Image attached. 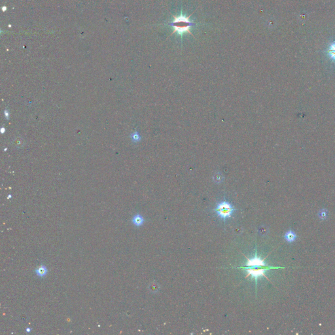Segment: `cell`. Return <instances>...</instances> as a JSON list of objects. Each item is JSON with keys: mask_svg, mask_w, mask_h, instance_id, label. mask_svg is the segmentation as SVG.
Listing matches in <instances>:
<instances>
[{"mask_svg": "<svg viewBox=\"0 0 335 335\" xmlns=\"http://www.w3.org/2000/svg\"><path fill=\"white\" fill-rule=\"evenodd\" d=\"M192 15V14H191V15H189V16H186L181 14V15L178 16H173L174 17V20H173L172 22L169 24V25L172 26L173 28V29H174V31H173L170 36H172V34H174L175 32L178 33L179 35H182L183 34L187 32L189 34L193 36L192 34L191 33V31L190 30V27H192L194 25V23L192 22V21L190 20V18Z\"/></svg>", "mask_w": 335, "mask_h": 335, "instance_id": "cell-1", "label": "cell"}, {"mask_svg": "<svg viewBox=\"0 0 335 335\" xmlns=\"http://www.w3.org/2000/svg\"><path fill=\"white\" fill-rule=\"evenodd\" d=\"M236 210V209L227 200H223L219 203L217 207L213 210V211L217 213L218 216H219L224 221L226 220L227 218L231 217L232 213Z\"/></svg>", "mask_w": 335, "mask_h": 335, "instance_id": "cell-2", "label": "cell"}, {"mask_svg": "<svg viewBox=\"0 0 335 335\" xmlns=\"http://www.w3.org/2000/svg\"><path fill=\"white\" fill-rule=\"evenodd\" d=\"M240 269H245L247 271V274L246 278H248L249 276H251L252 278H254V279L255 280V282H256V284H257V279H258V278L260 277V276H263L264 278H266V279H268L267 276L265 275V272L269 269H277L276 267H273V266H264L263 268H259V267H248V266H245V267H239Z\"/></svg>", "mask_w": 335, "mask_h": 335, "instance_id": "cell-3", "label": "cell"}, {"mask_svg": "<svg viewBox=\"0 0 335 335\" xmlns=\"http://www.w3.org/2000/svg\"><path fill=\"white\" fill-rule=\"evenodd\" d=\"M248 259V262L246 263L245 266L248 267H261V266H268L267 264L264 263V259H261L260 257H257V252L255 253V256L252 259H249L246 257Z\"/></svg>", "mask_w": 335, "mask_h": 335, "instance_id": "cell-4", "label": "cell"}, {"mask_svg": "<svg viewBox=\"0 0 335 335\" xmlns=\"http://www.w3.org/2000/svg\"><path fill=\"white\" fill-rule=\"evenodd\" d=\"M325 53L331 60L335 62V40L329 44Z\"/></svg>", "mask_w": 335, "mask_h": 335, "instance_id": "cell-5", "label": "cell"}, {"mask_svg": "<svg viewBox=\"0 0 335 335\" xmlns=\"http://www.w3.org/2000/svg\"><path fill=\"white\" fill-rule=\"evenodd\" d=\"M285 239L289 243H292L296 240V239L297 238V236L296 234L294 231L292 230H289L286 232V233L284 235Z\"/></svg>", "mask_w": 335, "mask_h": 335, "instance_id": "cell-6", "label": "cell"}, {"mask_svg": "<svg viewBox=\"0 0 335 335\" xmlns=\"http://www.w3.org/2000/svg\"><path fill=\"white\" fill-rule=\"evenodd\" d=\"M132 223L133 224L136 225V227H140L144 223V219L142 216H141L140 214H136L132 218Z\"/></svg>", "mask_w": 335, "mask_h": 335, "instance_id": "cell-7", "label": "cell"}, {"mask_svg": "<svg viewBox=\"0 0 335 335\" xmlns=\"http://www.w3.org/2000/svg\"><path fill=\"white\" fill-rule=\"evenodd\" d=\"M47 272H48V270L47 269V267L44 265H41L40 266H38L37 269H36V274L37 276L39 277H45L46 275L47 274Z\"/></svg>", "mask_w": 335, "mask_h": 335, "instance_id": "cell-8", "label": "cell"}, {"mask_svg": "<svg viewBox=\"0 0 335 335\" xmlns=\"http://www.w3.org/2000/svg\"><path fill=\"white\" fill-rule=\"evenodd\" d=\"M224 180V176L220 172H217L213 175V181L217 184L221 183Z\"/></svg>", "mask_w": 335, "mask_h": 335, "instance_id": "cell-9", "label": "cell"}, {"mask_svg": "<svg viewBox=\"0 0 335 335\" xmlns=\"http://www.w3.org/2000/svg\"><path fill=\"white\" fill-rule=\"evenodd\" d=\"M328 215V211L327 210H322L319 213V217L322 220H325L327 219Z\"/></svg>", "mask_w": 335, "mask_h": 335, "instance_id": "cell-10", "label": "cell"}, {"mask_svg": "<svg viewBox=\"0 0 335 335\" xmlns=\"http://www.w3.org/2000/svg\"><path fill=\"white\" fill-rule=\"evenodd\" d=\"M150 289L153 292H157L158 289H159V286H158V284H157L156 283H153L151 285Z\"/></svg>", "mask_w": 335, "mask_h": 335, "instance_id": "cell-11", "label": "cell"}, {"mask_svg": "<svg viewBox=\"0 0 335 335\" xmlns=\"http://www.w3.org/2000/svg\"><path fill=\"white\" fill-rule=\"evenodd\" d=\"M132 138L134 139V140L135 141V142H139V141L141 140V137L140 136V134L137 132H136L135 134H133V137Z\"/></svg>", "mask_w": 335, "mask_h": 335, "instance_id": "cell-12", "label": "cell"}, {"mask_svg": "<svg viewBox=\"0 0 335 335\" xmlns=\"http://www.w3.org/2000/svg\"><path fill=\"white\" fill-rule=\"evenodd\" d=\"M26 330H27V331H26L27 332H29V331H30V329H29V328H28V329H26Z\"/></svg>", "mask_w": 335, "mask_h": 335, "instance_id": "cell-13", "label": "cell"}]
</instances>
